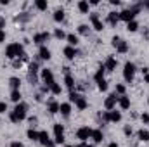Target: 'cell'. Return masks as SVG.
I'll return each instance as SVG.
<instances>
[{"instance_id": "obj_1", "label": "cell", "mask_w": 149, "mask_h": 147, "mask_svg": "<svg viewBox=\"0 0 149 147\" xmlns=\"http://www.w3.org/2000/svg\"><path fill=\"white\" fill-rule=\"evenodd\" d=\"M5 55L9 59H16L17 55H23V45L21 43H10L7 49H5Z\"/></svg>"}, {"instance_id": "obj_2", "label": "cell", "mask_w": 149, "mask_h": 147, "mask_svg": "<svg viewBox=\"0 0 149 147\" xmlns=\"http://www.w3.org/2000/svg\"><path fill=\"white\" fill-rule=\"evenodd\" d=\"M26 111H28V106L23 104V102H19V104H16V107H14V111H12V114L17 118V121H23V119L26 118Z\"/></svg>"}, {"instance_id": "obj_3", "label": "cell", "mask_w": 149, "mask_h": 147, "mask_svg": "<svg viewBox=\"0 0 149 147\" xmlns=\"http://www.w3.org/2000/svg\"><path fill=\"white\" fill-rule=\"evenodd\" d=\"M134 74H135V66L132 62H125V69H123V78L127 81H132L134 80Z\"/></svg>"}, {"instance_id": "obj_4", "label": "cell", "mask_w": 149, "mask_h": 147, "mask_svg": "<svg viewBox=\"0 0 149 147\" xmlns=\"http://www.w3.org/2000/svg\"><path fill=\"white\" fill-rule=\"evenodd\" d=\"M76 137H78L81 142H85L87 139H90V137H92V128H88V126H83V128H80V130L76 132Z\"/></svg>"}, {"instance_id": "obj_5", "label": "cell", "mask_w": 149, "mask_h": 147, "mask_svg": "<svg viewBox=\"0 0 149 147\" xmlns=\"http://www.w3.org/2000/svg\"><path fill=\"white\" fill-rule=\"evenodd\" d=\"M42 81H43L49 88H50L52 83H56V81H54V74H52L50 69H42Z\"/></svg>"}, {"instance_id": "obj_6", "label": "cell", "mask_w": 149, "mask_h": 147, "mask_svg": "<svg viewBox=\"0 0 149 147\" xmlns=\"http://www.w3.org/2000/svg\"><path fill=\"white\" fill-rule=\"evenodd\" d=\"M38 142L45 147H54V142L49 139V133L47 132H38Z\"/></svg>"}, {"instance_id": "obj_7", "label": "cell", "mask_w": 149, "mask_h": 147, "mask_svg": "<svg viewBox=\"0 0 149 147\" xmlns=\"http://www.w3.org/2000/svg\"><path fill=\"white\" fill-rule=\"evenodd\" d=\"M90 21H92V24H94V30H97V31H102V30H104V24H102V21L99 19V14H97V12H92V14H90Z\"/></svg>"}, {"instance_id": "obj_8", "label": "cell", "mask_w": 149, "mask_h": 147, "mask_svg": "<svg viewBox=\"0 0 149 147\" xmlns=\"http://www.w3.org/2000/svg\"><path fill=\"white\" fill-rule=\"evenodd\" d=\"M118 99H120V97H116V94L109 95V97L106 99V102H104V107H106L108 111H113L114 106H116V102H118Z\"/></svg>"}, {"instance_id": "obj_9", "label": "cell", "mask_w": 149, "mask_h": 147, "mask_svg": "<svg viewBox=\"0 0 149 147\" xmlns=\"http://www.w3.org/2000/svg\"><path fill=\"white\" fill-rule=\"evenodd\" d=\"M50 38V35H49V31H43V33H37L35 37H33V43H38V45H42L43 42H47Z\"/></svg>"}, {"instance_id": "obj_10", "label": "cell", "mask_w": 149, "mask_h": 147, "mask_svg": "<svg viewBox=\"0 0 149 147\" xmlns=\"http://www.w3.org/2000/svg\"><path fill=\"white\" fill-rule=\"evenodd\" d=\"M118 21H120V12H109V14H108V23H109L111 26H116Z\"/></svg>"}, {"instance_id": "obj_11", "label": "cell", "mask_w": 149, "mask_h": 147, "mask_svg": "<svg viewBox=\"0 0 149 147\" xmlns=\"http://www.w3.org/2000/svg\"><path fill=\"white\" fill-rule=\"evenodd\" d=\"M116 64H118V61L114 57H108V61L104 64V69L106 71H113V69H116Z\"/></svg>"}, {"instance_id": "obj_12", "label": "cell", "mask_w": 149, "mask_h": 147, "mask_svg": "<svg viewBox=\"0 0 149 147\" xmlns=\"http://www.w3.org/2000/svg\"><path fill=\"white\" fill-rule=\"evenodd\" d=\"M114 49H116V50H118L120 54H125V52L128 50V43H127L125 40H120V42H118V43L114 45Z\"/></svg>"}, {"instance_id": "obj_13", "label": "cell", "mask_w": 149, "mask_h": 147, "mask_svg": "<svg viewBox=\"0 0 149 147\" xmlns=\"http://www.w3.org/2000/svg\"><path fill=\"white\" fill-rule=\"evenodd\" d=\"M64 55H66L68 59H74V57L78 55V52H76V49H74V47H70V45H68V47L64 49Z\"/></svg>"}, {"instance_id": "obj_14", "label": "cell", "mask_w": 149, "mask_h": 147, "mask_svg": "<svg viewBox=\"0 0 149 147\" xmlns=\"http://www.w3.org/2000/svg\"><path fill=\"white\" fill-rule=\"evenodd\" d=\"M59 111H61V114H63V116H70V112H71V104H70V102L59 104Z\"/></svg>"}, {"instance_id": "obj_15", "label": "cell", "mask_w": 149, "mask_h": 147, "mask_svg": "<svg viewBox=\"0 0 149 147\" xmlns=\"http://www.w3.org/2000/svg\"><path fill=\"white\" fill-rule=\"evenodd\" d=\"M118 102H120V107H121V109H128V107H130V99H128L127 95H121V97L118 99Z\"/></svg>"}, {"instance_id": "obj_16", "label": "cell", "mask_w": 149, "mask_h": 147, "mask_svg": "<svg viewBox=\"0 0 149 147\" xmlns=\"http://www.w3.org/2000/svg\"><path fill=\"white\" fill-rule=\"evenodd\" d=\"M54 135H56V139H57V137H64V126H63L61 123L54 125Z\"/></svg>"}, {"instance_id": "obj_17", "label": "cell", "mask_w": 149, "mask_h": 147, "mask_svg": "<svg viewBox=\"0 0 149 147\" xmlns=\"http://www.w3.org/2000/svg\"><path fill=\"white\" fill-rule=\"evenodd\" d=\"M92 139H94L95 144H101L102 139H104V137H102V132H101V130H92Z\"/></svg>"}, {"instance_id": "obj_18", "label": "cell", "mask_w": 149, "mask_h": 147, "mask_svg": "<svg viewBox=\"0 0 149 147\" xmlns=\"http://www.w3.org/2000/svg\"><path fill=\"white\" fill-rule=\"evenodd\" d=\"M120 119H121V112H120V111H109V121L118 123Z\"/></svg>"}, {"instance_id": "obj_19", "label": "cell", "mask_w": 149, "mask_h": 147, "mask_svg": "<svg viewBox=\"0 0 149 147\" xmlns=\"http://www.w3.org/2000/svg\"><path fill=\"white\" fill-rule=\"evenodd\" d=\"M78 9H80V12L88 14V2H87V0H80V2H78Z\"/></svg>"}, {"instance_id": "obj_20", "label": "cell", "mask_w": 149, "mask_h": 147, "mask_svg": "<svg viewBox=\"0 0 149 147\" xmlns=\"http://www.w3.org/2000/svg\"><path fill=\"white\" fill-rule=\"evenodd\" d=\"M40 59H45V61L50 59V50L47 47H40Z\"/></svg>"}, {"instance_id": "obj_21", "label": "cell", "mask_w": 149, "mask_h": 147, "mask_svg": "<svg viewBox=\"0 0 149 147\" xmlns=\"http://www.w3.org/2000/svg\"><path fill=\"white\" fill-rule=\"evenodd\" d=\"M9 85H10V88H12V90H19V85H21V81H19V78L12 76V78L9 80Z\"/></svg>"}, {"instance_id": "obj_22", "label": "cell", "mask_w": 149, "mask_h": 147, "mask_svg": "<svg viewBox=\"0 0 149 147\" xmlns=\"http://www.w3.org/2000/svg\"><path fill=\"white\" fill-rule=\"evenodd\" d=\"M64 83H66V87L73 92V88H74V80H73V76L71 74H66V78H64Z\"/></svg>"}, {"instance_id": "obj_23", "label": "cell", "mask_w": 149, "mask_h": 147, "mask_svg": "<svg viewBox=\"0 0 149 147\" xmlns=\"http://www.w3.org/2000/svg\"><path fill=\"white\" fill-rule=\"evenodd\" d=\"M63 19H64V10H63V9H57V10L54 12V21L61 23Z\"/></svg>"}, {"instance_id": "obj_24", "label": "cell", "mask_w": 149, "mask_h": 147, "mask_svg": "<svg viewBox=\"0 0 149 147\" xmlns=\"http://www.w3.org/2000/svg\"><path fill=\"white\" fill-rule=\"evenodd\" d=\"M74 104H76V107H78V109H80V111L87 109V106H88V104H87V101H85L83 97H80V99H78V101H76Z\"/></svg>"}, {"instance_id": "obj_25", "label": "cell", "mask_w": 149, "mask_h": 147, "mask_svg": "<svg viewBox=\"0 0 149 147\" xmlns=\"http://www.w3.org/2000/svg\"><path fill=\"white\" fill-rule=\"evenodd\" d=\"M35 5H37L38 10H47V5H49V3H47V0H37Z\"/></svg>"}, {"instance_id": "obj_26", "label": "cell", "mask_w": 149, "mask_h": 147, "mask_svg": "<svg viewBox=\"0 0 149 147\" xmlns=\"http://www.w3.org/2000/svg\"><path fill=\"white\" fill-rule=\"evenodd\" d=\"M104 71H106V69H104V66H101V68L97 69V73H95V76H94V78H95V81L104 80Z\"/></svg>"}, {"instance_id": "obj_27", "label": "cell", "mask_w": 149, "mask_h": 147, "mask_svg": "<svg viewBox=\"0 0 149 147\" xmlns=\"http://www.w3.org/2000/svg\"><path fill=\"white\" fill-rule=\"evenodd\" d=\"M139 139H141L142 142H148V140H149V132H148V130H144V128H142V130H139Z\"/></svg>"}, {"instance_id": "obj_28", "label": "cell", "mask_w": 149, "mask_h": 147, "mask_svg": "<svg viewBox=\"0 0 149 147\" xmlns=\"http://www.w3.org/2000/svg\"><path fill=\"white\" fill-rule=\"evenodd\" d=\"M137 28H139V24H137V21H135V19H134V21H130V23H127V30H128V31H132V33H134V31H137Z\"/></svg>"}, {"instance_id": "obj_29", "label": "cell", "mask_w": 149, "mask_h": 147, "mask_svg": "<svg viewBox=\"0 0 149 147\" xmlns=\"http://www.w3.org/2000/svg\"><path fill=\"white\" fill-rule=\"evenodd\" d=\"M10 99H12L16 104H19V101H21V92H19V90H12V94H10Z\"/></svg>"}, {"instance_id": "obj_30", "label": "cell", "mask_w": 149, "mask_h": 147, "mask_svg": "<svg viewBox=\"0 0 149 147\" xmlns=\"http://www.w3.org/2000/svg\"><path fill=\"white\" fill-rule=\"evenodd\" d=\"M49 111H50L52 114L59 112V104H57V102H54V101H50V102H49Z\"/></svg>"}, {"instance_id": "obj_31", "label": "cell", "mask_w": 149, "mask_h": 147, "mask_svg": "<svg viewBox=\"0 0 149 147\" xmlns=\"http://www.w3.org/2000/svg\"><path fill=\"white\" fill-rule=\"evenodd\" d=\"M26 135H28L30 140H38V132H35L33 128H30V130L26 132Z\"/></svg>"}, {"instance_id": "obj_32", "label": "cell", "mask_w": 149, "mask_h": 147, "mask_svg": "<svg viewBox=\"0 0 149 147\" xmlns=\"http://www.w3.org/2000/svg\"><path fill=\"white\" fill-rule=\"evenodd\" d=\"M66 38H68V42H70V47H74V45L78 43V37L73 35V33H71V35H66Z\"/></svg>"}, {"instance_id": "obj_33", "label": "cell", "mask_w": 149, "mask_h": 147, "mask_svg": "<svg viewBox=\"0 0 149 147\" xmlns=\"http://www.w3.org/2000/svg\"><path fill=\"white\" fill-rule=\"evenodd\" d=\"M50 92H52L54 95H59V94H61V85H57V83H52V85H50Z\"/></svg>"}, {"instance_id": "obj_34", "label": "cell", "mask_w": 149, "mask_h": 147, "mask_svg": "<svg viewBox=\"0 0 149 147\" xmlns=\"http://www.w3.org/2000/svg\"><path fill=\"white\" fill-rule=\"evenodd\" d=\"M97 87H99L101 92H106L108 90V81L106 80H101V81H97Z\"/></svg>"}, {"instance_id": "obj_35", "label": "cell", "mask_w": 149, "mask_h": 147, "mask_svg": "<svg viewBox=\"0 0 149 147\" xmlns=\"http://www.w3.org/2000/svg\"><path fill=\"white\" fill-rule=\"evenodd\" d=\"M78 33L80 35H88V26L87 24H80L78 26Z\"/></svg>"}, {"instance_id": "obj_36", "label": "cell", "mask_w": 149, "mask_h": 147, "mask_svg": "<svg viewBox=\"0 0 149 147\" xmlns=\"http://www.w3.org/2000/svg\"><path fill=\"white\" fill-rule=\"evenodd\" d=\"M80 97H81L80 94H76V92H70V102H76Z\"/></svg>"}, {"instance_id": "obj_37", "label": "cell", "mask_w": 149, "mask_h": 147, "mask_svg": "<svg viewBox=\"0 0 149 147\" xmlns=\"http://www.w3.org/2000/svg\"><path fill=\"white\" fill-rule=\"evenodd\" d=\"M38 71V62H31L30 64V74H37Z\"/></svg>"}, {"instance_id": "obj_38", "label": "cell", "mask_w": 149, "mask_h": 147, "mask_svg": "<svg viewBox=\"0 0 149 147\" xmlns=\"http://www.w3.org/2000/svg\"><path fill=\"white\" fill-rule=\"evenodd\" d=\"M54 35H56V38H59V40L66 38V33H64L63 30H56V31H54Z\"/></svg>"}, {"instance_id": "obj_39", "label": "cell", "mask_w": 149, "mask_h": 147, "mask_svg": "<svg viewBox=\"0 0 149 147\" xmlns=\"http://www.w3.org/2000/svg\"><path fill=\"white\" fill-rule=\"evenodd\" d=\"M116 94L123 95V94H125V85H116Z\"/></svg>"}, {"instance_id": "obj_40", "label": "cell", "mask_w": 149, "mask_h": 147, "mask_svg": "<svg viewBox=\"0 0 149 147\" xmlns=\"http://www.w3.org/2000/svg\"><path fill=\"white\" fill-rule=\"evenodd\" d=\"M101 116H102V121H106V123L109 121V111H104V112H102Z\"/></svg>"}, {"instance_id": "obj_41", "label": "cell", "mask_w": 149, "mask_h": 147, "mask_svg": "<svg viewBox=\"0 0 149 147\" xmlns=\"http://www.w3.org/2000/svg\"><path fill=\"white\" fill-rule=\"evenodd\" d=\"M141 119H142V123H149V114L148 112H144V114L141 116Z\"/></svg>"}, {"instance_id": "obj_42", "label": "cell", "mask_w": 149, "mask_h": 147, "mask_svg": "<svg viewBox=\"0 0 149 147\" xmlns=\"http://www.w3.org/2000/svg\"><path fill=\"white\" fill-rule=\"evenodd\" d=\"M123 133L130 137V135H132V128H130V126H125V128H123Z\"/></svg>"}, {"instance_id": "obj_43", "label": "cell", "mask_w": 149, "mask_h": 147, "mask_svg": "<svg viewBox=\"0 0 149 147\" xmlns=\"http://www.w3.org/2000/svg\"><path fill=\"white\" fill-rule=\"evenodd\" d=\"M28 80H30L31 83H37V74H30L28 73Z\"/></svg>"}, {"instance_id": "obj_44", "label": "cell", "mask_w": 149, "mask_h": 147, "mask_svg": "<svg viewBox=\"0 0 149 147\" xmlns=\"http://www.w3.org/2000/svg\"><path fill=\"white\" fill-rule=\"evenodd\" d=\"M7 111V104L5 102H0V112H5Z\"/></svg>"}, {"instance_id": "obj_45", "label": "cell", "mask_w": 149, "mask_h": 147, "mask_svg": "<svg viewBox=\"0 0 149 147\" xmlns=\"http://www.w3.org/2000/svg\"><path fill=\"white\" fill-rule=\"evenodd\" d=\"M2 42H5V31L3 30H0V43Z\"/></svg>"}, {"instance_id": "obj_46", "label": "cell", "mask_w": 149, "mask_h": 147, "mask_svg": "<svg viewBox=\"0 0 149 147\" xmlns=\"http://www.w3.org/2000/svg\"><path fill=\"white\" fill-rule=\"evenodd\" d=\"M10 147H24V146H23L21 142H12V144H10Z\"/></svg>"}, {"instance_id": "obj_47", "label": "cell", "mask_w": 149, "mask_h": 147, "mask_svg": "<svg viewBox=\"0 0 149 147\" xmlns=\"http://www.w3.org/2000/svg\"><path fill=\"white\" fill-rule=\"evenodd\" d=\"M49 90H50V88H49V87H47V85H43V87H42V94H47V92H49Z\"/></svg>"}, {"instance_id": "obj_48", "label": "cell", "mask_w": 149, "mask_h": 147, "mask_svg": "<svg viewBox=\"0 0 149 147\" xmlns=\"http://www.w3.org/2000/svg\"><path fill=\"white\" fill-rule=\"evenodd\" d=\"M63 142H64V137H57L56 139V144H63Z\"/></svg>"}, {"instance_id": "obj_49", "label": "cell", "mask_w": 149, "mask_h": 147, "mask_svg": "<svg viewBox=\"0 0 149 147\" xmlns=\"http://www.w3.org/2000/svg\"><path fill=\"white\" fill-rule=\"evenodd\" d=\"M120 40H121V38H120V37H114V38H113V47H114V45H116V43H118Z\"/></svg>"}, {"instance_id": "obj_50", "label": "cell", "mask_w": 149, "mask_h": 147, "mask_svg": "<svg viewBox=\"0 0 149 147\" xmlns=\"http://www.w3.org/2000/svg\"><path fill=\"white\" fill-rule=\"evenodd\" d=\"M3 26H5V19H3V17H0V30H2Z\"/></svg>"}, {"instance_id": "obj_51", "label": "cell", "mask_w": 149, "mask_h": 147, "mask_svg": "<svg viewBox=\"0 0 149 147\" xmlns=\"http://www.w3.org/2000/svg\"><path fill=\"white\" fill-rule=\"evenodd\" d=\"M88 3H90V5H97V3H99V0H90Z\"/></svg>"}, {"instance_id": "obj_52", "label": "cell", "mask_w": 149, "mask_h": 147, "mask_svg": "<svg viewBox=\"0 0 149 147\" xmlns=\"http://www.w3.org/2000/svg\"><path fill=\"white\" fill-rule=\"evenodd\" d=\"M144 81H146V83H149V73L144 74Z\"/></svg>"}, {"instance_id": "obj_53", "label": "cell", "mask_w": 149, "mask_h": 147, "mask_svg": "<svg viewBox=\"0 0 149 147\" xmlns=\"http://www.w3.org/2000/svg\"><path fill=\"white\" fill-rule=\"evenodd\" d=\"M108 147H118V144H116V142H111V144H109Z\"/></svg>"}, {"instance_id": "obj_54", "label": "cell", "mask_w": 149, "mask_h": 147, "mask_svg": "<svg viewBox=\"0 0 149 147\" xmlns=\"http://www.w3.org/2000/svg\"><path fill=\"white\" fill-rule=\"evenodd\" d=\"M73 147H87L85 144H80V146H73Z\"/></svg>"}, {"instance_id": "obj_55", "label": "cell", "mask_w": 149, "mask_h": 147, "mask_svg": "<svg viewBox=\"0 0 149 147\" xmlns=\"http://www.w3.org/2000/svg\"><path fill=\"white\" fill-rule=\"evenodd\" d=\"M144 7H148V9H149V2H146V3H144Z\"/></svg>"}, {"instance_id": "obj_56", "label": "cell", "mask_w": 149, "mask_h": 147, "mask_svg": "<svg viewBox=\"0 0 149 147\" xmlns=\"http://www.w3.org/2000/svg\"><path fill=\"white\" fill-rule=\"evenodd\" d=\"M87 147H95V146H87Z\"/></svg>"}, {"instance_id": "obj_57", "label": "cell", "mask_w": 149, "mask_h": 147, "mask_svg": "<svg viewBox=\"0 0 149 147\" xmlns=\"http://www.w3.org/2000/svg\"><path fill=\"white\" fill-rule=\"evenodd\" d=\"M64 147H73V146H64Z\"/></svg>"}, {"instance_id": "obj_58", "label": "cell", "mask_w": 149, "mask_h": 147, "mask_svg": "<svg viewBox=\"0 0 149 147\" xmlns=\"http://www.w3.org/2000/svg\"><path fill=\"white\" fill-rule=\"evenodd\" d=\"M148 104H149V99H148Z\"/></svg>"}]
</instances>
